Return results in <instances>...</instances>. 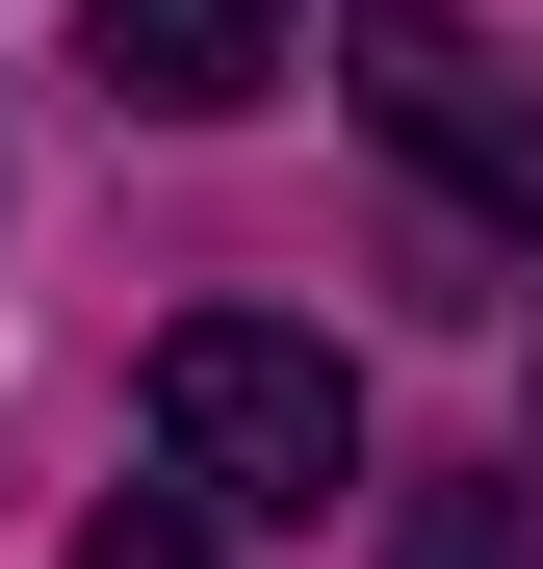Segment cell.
<instances>
[{"mask_svg": "<svg viewBox=\"0 0 543 569\" xmlns=\"http://www.w3.org/2000/svg\"><path fill=\"white\" fill-rule=\"evenodd\" d=\"M155 466L208 518H336L362 492V362L285 337V311H181L155 337Z\"/></svg>", "mask_w": 543, "mask_h": 569, "instance_id": "1", "label": "cell"}, {"mask_svg": "<svg viewBox=\"0 0 543 569\" xmlns=\"http://www.w3.org/2000/svg\"><path fill=\"white\" fill-rule=\"evenodd\" d=\"M336 104L389 130L414 181H466L492 233H543V52H492L466 0H362V27H336Z\"/></svg>", "mask_w": 543, "mask_h": 569, "instance_id": "2", "label": "cell"}, {"mask_svg": "<svg viewBox=\"0 0 543 569\" xmlns=\"http://www.w3.org/2000/svg\"><path fill=\"white\" fill-rule=\"evenodd\" d=\"M78 27H104V104H155V130H233L285 78V0H78Z\"/></svg>", "mask_w": 543, "mask_h": 569, "instance_id": "3", "label": "cell"}, {"mask_svg": "<svg viewBox=\"0 0 543 569\" xmlns=\"http://www.w3.org/2000/svg\"><path fill=\"white\" fill-rule=\"evenodd\" d=\"M389 569H543V466H440V492H389Z\"/></svg>", "mask_w": 543, "mask_h": 569, "instance_id": "4", "label": "cell"}, {"mask_svg": "<svg viewBox=\"0 0 543 569\" xmlns=\"http://www.w3.org/2000/svg\"><path fill=\"white\" fill-rule=\"evenodd\" d=\"M52 569H208V492H130V518H78Z\"/></svg>", "mask_w": 543, "mask_h": 569, "instance_id": "5", "label": "cell"}]
</instances>
